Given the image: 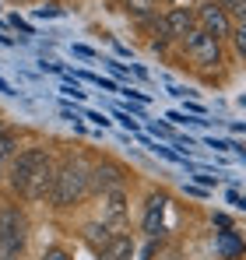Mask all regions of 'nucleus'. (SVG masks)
Wrapping results in <instances>:
<instances>
[{
	"instance_id": "1",
	"label": "nucleus",
	"mask_w": 246,
	"mask_h": 260,
	"mask_svg": "<svg viewBox=\"0 0 246 260\" xmlns=\"http://www.w3.org/2000/svg\"><path fill=\"white\" fill-rule=\"evenodd\" d=\"M53 179L56 166L42 148H28L21 155H14L11 162V186L25 197V201H46L53 193Z\"/></svg>"
},
{
	"instance_id": "2",
	"label": "nucleus",
	"mask_w": 246,
	"mask_h": 260,
	"mask_svg": "<svg viewBox=\"0 0 246 260\" xmlns=\"http://www.w3.org/2000/svg\"><path fill=\"white\" fill-rule=\"evenodd\" d=\"M88 183H91V169L84 166L81 158H67L60 169H56V179H53V204L56 208H71V204H81L88 197Z\"/></svg>"
},
{
	"instance_id": "3",
	"label": "nucleus",
	"mask_w": 246,
	"mask_h": 260,
	"mask_svg": "<svg viewBox=\"0 0 246 260\" xmlns=\"http://www.w3.org/2000/svg\"><path fill=\"white\" fill-rule=\"evenodd\" d=\"M28 246V218L18 208H7L0 215V260H21Z\"/></svg>"
},
{
	"instance_id": "4",
	"label": "nucleus",
	"mask_w": 246,
	"mask_h": 260,
	"mask_svg": "<svg viewBox=\"0 0 246 260\" xmlns=\"http://www.w3.org/2000/svg\"><path fill=\"white\" fill-rule=\"evenodd\" d=\"M179 43H183V49H187V56H190L197 67H204V71H211V67H218V63H222V43H218L214 36L201 32L197 25H194Z\"/></svg>"
},
{
	"instance_id": "5",
	"label": "nucleus",
	"mask_w": 246,
	"mask_h": 260,
	"mask_svg": "<svg viewBox=\"0 0 246 260\" xmlns=\"http://www.w3.org/2000/svg\"><path fill=\"white\" fill-rule=\"evenodd\" d=\"M194 25L207 32V36H214L218 43L232 32V21H229V11L225 7H218V4H201L197 7V14H194Z\"/></svg>"
},
{
	"instance_id": "6",
	"label": "nucleus",
	"mask_w": 246,
	"mask_h": 260,
	"mask_svg": "<svg viewBox=\"0 0 246 260\" xmlns=\"http://www.w3.org/2000/svg\"><path fill=\"white\" fill-rule=\"evenodd\" d=\"M116 186H123V169H120V166H113V162H99V166H91L88 193H109V190H116Z\"/></svg>"
},
{
	"instance_id": "7",
	"label": "nucleus",
	"mask_w": 246,
	"mask_h": 260,
	"mask_svg": "<svg viewBox=\"0 0 246 260\" xmlns=\"http://www.w3.org/2000/svg\"><path fill=\"white\" fill-rule=\"evenodd\" d=\"M165 208H169V193H151L148 197V208H144V232L148 239H159V232L165 229Z\"/></svg>"
},
{
	"instance_id": "8",
	"label": "nucleus",
	"mask_w": 246,
	"mask_h": 260,
	"mask_svg": "<svg viewBox=\"0 0 246 260\" xmlns=\"http://www.w3.org/2000/svg\"><path fill=\"white\" fill-rule=\"evenodd\" d=\"M162 32H165V39H183L190 28H194V14L187 11V7H172L169 14H165L162 21Z\"/></svg>"
},
{
	"instance_id": "9",
	"label": "nucleus",
	"mask_w": 246,
	"mask_h": 260,
	"mask_svg": "<svg viewBox=\"0 0 246 260\" xmlns=\"http://www.w3.org/2000/svg\"><path fill=\"white\" fill-rule=\"evenodd\" d=\"M214 253L222 260H239L246 253V243L239 232H232V229H225V232H218L214 236Z\"/></svg>"
},
{
	"instance_id": "10",
	"label": "nucleus",
	"mask_w": 246,
	"mask_h": 260,
	"mask_svg": "<svg viewBox=\"0 0 246 260\" xmlns=\"http://www.w3.org/2000/svg\"><path fill=\"white\" fill-rule=\"evenodd\" d=\"M102 201H106V218H102V221L123 229V221H127V193H123V186L109 190V193H102Z\"/></svg>"
},
{
	"instance_id": "11",
	"label": "nucleus",
	"mask_w": 246,
	"mask_h": 260,
	"mask_svg": "<svg viewBox=\"0 0 246 260\" xmlns=\"http://www.w3.org/2000/svg\"><path fill=\"white\" fill-rule=\"evenodd\" d=\"M134 239L130 236H113L106 250H99V260H134Z\"/></svg>"
},
{
	"instance_id": "12",
	"label": "nucleus",
	"mask_w": 246,
	"mask_h": 260,
	"mask_svg": "<svg viewBox=\"0 0 246 260\" xmlns=\"http://www.w3.org/2000/svg\"><path fill=\"white\" fill-rule=\"evenodd\" d=\"M84 239H88V246L99 253V250H106V246H109L113 232H109V225H106V221H91V225H84Z\"/></svg>"
},
{
	"instance_id": "13",
	"label": "nucleus",
	"mask_w": 246,
	"mask_h": 260,
	"mask_svg": "<svg viewBox=\"0 0 246 260\" xmlns=\"http://www.w3.org/2000/svg\"><path fill=\"white\" fill-rule=\"evenodd\" d=\"M7 162H14V137H0V176H4V169H7Z\"/></svg>"
},
{
	"instance_id": "14",
	"label": "nucleus",
	"mask_w": 246,
	"mask_h": 260,
	"mask_svg": "<svg viewBox=\"0 0 246 260\" xmlns=\"http://www.w3.org/2000/svg\"><path fill=\"white\" fill-rule=\"evenodd\" d=\"M229 36H232V43H236V53L243 56V63H246V25H236Z\"/></svg>"
},
{
	"instance_id": "15",
	"label": "nucleus",
	"mask_w": 246,
	"mask_h": 260,
	"mask_svg": "<svg viewBox=\"0 0 246 260\" xmlns=\"http://www.w3.org/2000/svg\"><path fill=\"white\" fill-rule=\"evenodd\" d=\"M127 7H130L134 14H151V7H155V0H127Z\"/></svg>"
},
{
	"instance_id": "16",
	"label": "nucleus",
	"mask_w": 246,
	"mask_h": 260,
	"mask_svg": "<svg viewBox=\"0 0 246 260\" xmlns=\"http://www.w3.org/2000/svg\"><path fill=\"white\" fill-rule=\"evenodd\" d=\"M225 11H232V18H236L239 25H246V0H236V4H229Z\"/></svg>"
},
{
	"instance_id": "17",
	"label": "nucleus",
	"mask_w": 246,
	"mask_h": 260,
	"mask_svg": "<svg viewBox=\"0 0 246 260\" xmlns=\"http://www.w3.org/2000/svg\"><path fill=\"white\" fill-rule=\"evenodd\" d=\"M42 260H71V257H67L64 250H56V246H53V250H46V253H42Z\"/></svg>"
},
{
	"instance_id": "18",
	"label": "nucleus",
	"mask_w": 246,
	"mask_h": 260,
	"mask_svg": "<svg viewBox=\"0 0 246 260\" xmlns=\"http://www.w3.org/2000/svg\"><path fill=\"white\" fill-rule=\"evenodd\" d=\"M151 134H155V137H172V130L165 127V123H151Z\"/></svg>"
},
{
	"instance_id": "19",
	"label": "nucleus",
	"mask_w": 246,
	"mask_h": 260,
	"mask_svg": "<svg viewBox=\"0 0 246 260\" xmlns=\"http://www.w3.org/2000/svg\"><path fill=\"white\" fill-rule=\"evenodd\" d=\"M197 183H201V186H214V183H218V176H204V173H197Z\"/></svg>"
},
{
	"instance_id": "20",
	"label": "nucleus",
	"mask_w": 246,
	"mask_h": 260,
	"mask_svg": "<svg viewBox=\"0 0 246 260\" xmlns=\"http://www.w3.org/2000/svg\"><path fill=\"white\" fill-rule=\"evenodd\" d=\"M116 120H120L123 127L127 130H137V120H130V116H127V113H120V116H116Z\"/></svg>"
},
{
	"instance_id": "21",
	"label": "nucleus",
	"mask_w": 246,
	"mask_h": 260,
	"mask_svg": "<svg viewBox=\"0 0 246 260\" xmlns=\"http://www.w3.org/2000/svg\"><path fill=\"white\" fill-rule=\"evenodd\" d=\"M155 250H159V246H155V239H151V243L144 246V253H141V260H151V257H155Z\"/></svg>"
},
{
	"instance_id": "22",
	"label": "nucleus",
	"mask_w": 246,
	"mask_h": 260,
	"mask_svg": "<svg viewBox=\"0 0 246 260\" xmlns=\"http://www.w3.org/2000/svg\"><path fill=\"white\" fill-rule=\"evenodd\" d=\"M214 225H218V229H229L232 221H229V215H222V211H218V215H214Z\"/></svg>"
},
{
	"instance_id": "23",
	"label": "nucleus",
	"mask_w": 246,
	"mask_h": 260,
	"mask_svg": "<svg viewBox=\"0 0 246 260\" xmlns=\"http://www.w3.org/2000/svg\"><path fill=\"white\" fill-rule=\"evenodd\" d=\"M56 14H60L56 7H39V18H56Z\"/></svg>"
},
{
	"instance_id": "24",
	"label": "nucleus",
	"mask_w": 246,
	"mask_h": 260,
	"mask_svg": "<svg viewBox=\"0 0 246 260\" xmlns=\"http://www.w3.org/2000/svg\"><path fill=\"white\" fill-rule=\"evenodd\" d=\"M74 53L78 56H95V49H88V46H74Z\"/></svg>"
},
{
	"instance_id": "25",
	"label": "nucleus",
	"mask_w": 246,
	"mask_h": 260,
	"mask_svg": "<svg viewBox=\"0 0 246 260\" xmlns=\"http://www.w3.org/2000/svg\"><path fill=\"white\" fill-rule=\"evenodd\" d=\"M0 91H7V95H11V88H7V81H4V78H0Z\"/></svg>"
},
{
	"instance_id": "26",
	"label": "nucleus",
	"mask_w": 246,
	"mask_h": 260,
	"mask_svg": "<svg viewBox=\"0 0 246 260\" xmlns=\"http://www.w3.org/2000/svg\"><path fill=\"white\" fill-rule=\"evenodd\" d=\"M165 4H187V0H165Z\"/></svg>"
},
{
	"instance_id": "27",
	"label": "nucleus",
	"mask_w": 246,
	"mask_h": 260,
	"mask_svg": "<svg viewBox=\"0 0 246 260\" xmlns=\"http://www.w3.org/2000/svg\"><path fill=\"white\" fill-rule=\"evenodd\" d=\"M229 4H236V0H229Z\"/></svg>"
},
{
	"instance_id": "28",
	"label": "nucleus",
	"mask_w": 246,
	"mask_h": 260,
	"mask_svg": "<svg viewBox=\"0 0 246 260\" xmlns=\"http://www.w3.org/2000/svg\"><path fill=\"white\" fill-rule=\"evenodd\" d=\"M0 137H4V134H0Z\"/></svg>"
},
{
	"instance_id": "29",
	"label": "nucleus",
	"mask_w": 246,
	"mask_h": 260,
	"mask_svg": "<svg viewBox=\"0 0 246 260\" xmlns=\"http://www.w3.org/2000/svg\"><path fill=\"white\" fill-rule=\"evenodd\" d=\"M172 260H176V257H172Z\"/></svg>"
}]
</instances>
